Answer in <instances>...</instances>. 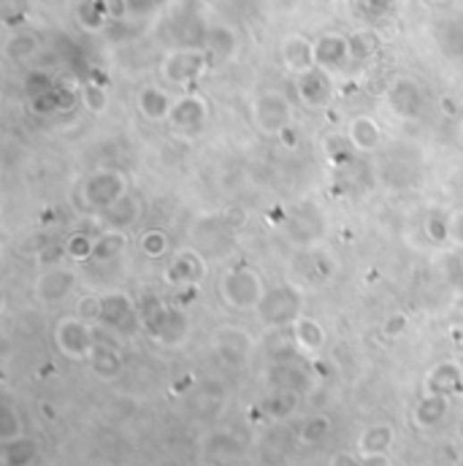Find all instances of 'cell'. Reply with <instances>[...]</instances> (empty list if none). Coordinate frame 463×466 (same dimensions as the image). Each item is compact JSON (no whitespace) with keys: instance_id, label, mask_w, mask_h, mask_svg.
I'll list each match as a JSON object with an SVG mask.
<instances>
[{"instance_id":"6da1fadb","label":"cell","mask_w":463,"mask_h":466,"mask_svg":"<svg viewBox=\"0 0 463 466\" xmlns=\"http://www.w3.org/2000/svg\"><path fill=\"white\" fill-rule=\"evenodd\" d=\"M265 291L268 288L263 283V276L255 268H249V266H236V268L225 271L223 279H220V296H223V301L231 309H239V312L257 309V304L263 301Z\"/></svg>"},{"instance_id":"7a4b0ae2","label":"cell","mask_w":463,"mask_h":466,"mask_svg":"<svg viewBox=\"0 0 463 466\" xmlns=\"http://www.w3.org/2000/svg\"><path fill=\"white\" fill-rule=\"evenodd\" d=\"M81 201L87 209L92 212H106L112 209L120 199L128 196V176L117 168H101V171H92L84 182H81V191H79Z\"/></svg>"},{"instance_id":"3957f363","label":"cell","mask_w":463,"mask_h":466,"mask_svg":"<svg viewBox=\"0 0 463 466\" xmlns=\"http://www.w3.org/2000/svg\"><path fill=\"white\" fill-rule=\"evenodd\" d=\"M257 318L271 326V328H285L293 326L304 312H301V293L293 285H276L268 288L263 301L257 304Z\"/></svg>"},{"instance_id":"277c9868","label":"cell","mask_w":463,"mask_h":466,"mask_svg":"<svg viewBox=\"0 0 463 466\" xmlns=\"http://www.w3.org/2000/svg\"><path fill=\"white\" fill-rule=\"evenodd\" d=\"M252 120H255V128L265 136H282L285 131H290V123H293V106L290 101L282 96V92L276 89H268V92H260L252 104Z\"/></svg>"},{"instance_id":"5b68a950","label":"cell","mask_w":463,"mask_h":466,"mask_svg":"<svg viewBox=\"0 0 463 466\" xmlns=\"http://www.w3.org/2000/svg\"><path fill=\"white\" fill-rule=\"evenodd\" d=\"M55 344L71 360H89L98 339L96 331H92V323L81 320L79 315H68L55 328Z\"/></svg>"},{"instance_id":"8992f818","label":"cell","mask_w":463,"mask_h":466,"mask_svg":"<svg viewBox=\"0 0 463 466\" xmlns=\"http://www.w3.org/2000/svg\"><path fill=\"white\" fill-rule=\"evenodd\" d=\"M209 65V55L204 49H176L165 55L160 73L171 87H190L201 79Z\"/></svg>"},{"instance_id":"52a82bcc","label":"cell","mask_w":463,"mask_h":466,"mask_svg":"<svg viewBox=\"0 0 463 466\" xmlns=\"http://www.w3.org/2000/svg\"><path fill=\"white\" fill-rule=\"evenodd\" d=\"M206 120H209V104L198 92H184V96H179L168 114V125L176 133H198L206 125Z\"/></svg>"},{"instance_id":"ba28073f","label":"cell","mask_w":463,"mask_h":466,"mask_svg":"<svg viewBox=\"0 0 463 466\" xmlns=\"http://www.w3.org/2000/svg\"><path fill=\"white\" fill-rule=\"evenodd\" d=\"M296 92L307 109H325L333 98V73L315 65L312 71L296 76Z\"/></svg>"},{"instance_id":"9c48e42d","label":"cell","mask_w":463,"mask_h":466,"mask_svg":"<svg viewBox=\"0 0 463 466\" xmlns=\"http://www.w3.org/2000/svg\"><path fill=\"white\" fill-rule=\"evenodd\" d=\"M315 63H317V68H323L328 73H341L352 63L349 36H341V33H323V36H317V41H315Z\"/></svg>"},{"instance_id":"30bf717a","label":"cell","mask_w":463,"mask_h":466,"mask_svg":"<svg viewBox=\"0 0 463 466\" xmlns=\"http://www.w3.org/2000/svg\"><path fill=\"white\" fill-rule=\"evenodd\" d=\"M385 101L391 106V112L401 120H412L423 112V89L415 79L399 76L388 92H385Z\"/></svg>"},{"instance_id":"8fae6325","label":"cell","mask_w":463,"mask_h":466,"mask_svg":"<svg viewBox=\"0 0 463 466\" xmlns=\"http://www.w3.org/2000/svg\"><path fill=\"white\" fill-rule=\"evenodd\" d=\"M280 60H282L285 71L293 73V76H301V73L312 71L317 65L315 63V41H309L301 33L285 36L280 41Z\"/></svg>"},{"instance_id":"7c38bea8","label":"cell","mask_w":463,"mask_h":466,"mask_svg":"<svg viewBox=\"0 0 463 466\" xmlns=\"http://www.w3.org/2000/svg\"><path fill=\"white\" fill-rule=\"evenodd\" d=\"M215 352L231 363V366H239V363H247L249 360V352H252V339L244 328H236V326H223L215 339Z\"/></svg>"},{"instance_id":"4fadbf2b","label":"cell","mask_w":463,"mask_h":466,"mask_svg":"<svg viewBox=\"0 0 463 466\" xmlns=\"http://www.w3.org/2000/svg\"><path fill=\"white\" fill-rule=\"evenodd\" d=\"M73 285H76V274L71 268H49L36 279L33 293L41 304H57L73 291Z\"/></svg>"},{"instance_id":"5bb4252c","label":"cell","mask_w":463,"mask_h":466,"mask_svg":"<svg viewBox=\"0 0 463 466\" xmlns=\"http://www.w3.org/2000/svg\"><path fill=\"white\" fill-rule=\"evenodd\" d=\"M204 276H206V263L196 250H181L165 268V279L171 285H198Z\"/></svg>"},{"instance_id":"9a60e30c","label":"cell","mask_w":463,"mask_h":466,"mask_svg":"<svg viewBox=\"0 0 463 466\" xmlns=\"http://www.w3.org/2000/svg\"><path fill=\"white\" fill-rule=\"evenodd\" d=\"M349 139V147L355 152H375L380 144H383V128L375 117L368 114H360V117H352L347 123V133Z\"/></svg>"},{"instance_id":"2e32d148","label":"cell","mask_w":463,"mask_h":466,"mask_svg":"<svg viewBox=\"0 0 463 466\" xmlns=\"http://www.w3.org/2000/svg\"><path fill=\"white\" fill-rule=\"evenodd\" d=\"M188 334H190L188 315H184L181 309H173V307H168L165 315L160 318V323L149 331V336L165 347H179L184 339H188Z\"/></svg>"},{"instance_id":"e0dca14e","label":"cell","mask_w":463,"mask_h":466,"mask_svg":"<svg viewBox=\"0 0 463 466\" xmlns=\"http://www.w3.org/2000/svg\"><path fill=\"white\" fill-rule=\"evenodd\" d=\"M139 318V309L133 307L130 296L114 291L101 296V323L109 328H128Z\"/></svg>"},{"instance_id":"ac0fdd59","label":"cell","mask_w":463,"mask_h":466,"mask_svg":"<svg viewBox=\"0 0 463 466\" xmlns=\"http://www.w3.org/2000/svg\"><path fill=\"white\" fill-rule=\"evenodd\" d=\"M425 391L428 394H439V396H455L463 391V369L452 360H444L439 366H434L428 371L425 380Z\"/></svg>"},{"instance_id":"d6986e66","label":"cell","mask_w":463,"mask_h":466,"mask_svg":"<svg viewBox=\"0 0 463 466\" xmlns=\"http://www.w3.org/2000/svg\"><path fill=\"white\" fill-rule=\"evenodd\" d=\"M290 334H293V342H296L299 352H304V355H317L325 347V328L309 315H301L290 326Z\"/></svg>"},{"instance_id":"ffe728a7","label":"cell","mask_w":463,"mask_h":466,"mask_svg":"<svg viewBox=\"0 0 463 466\" xmlns=\"http://www.w3.org/2000/svg\"><path fill=\"white\" fill-rule=\"evenodd\" d=\"M301 391H293V388H280L276 386L271 391V396L263 402V412L271 418V420H290L299 407H301Z\"/></svg>"},{"instance_id":"44dd1931","label":"cell","mask_w":463,"mask_h":466,"mask_svg":"<svg viewBox=\"0 0 463 466\" xmlns=\"http://www.w3.org/2000/svg\"><path fill=\"white\" fill-rule=\"evenodd\" d=\"M139 112L144 114V120L149 123H168V114H171V106L173 101L168 98V92L160 89V87H144L139 92Z\"/></svg>"},{"instance_id":"7402d4cb","label":"cell","mask_w":463,"mask_h":466,"mask_svg":"<svg viewBox=\"0 0 463 466\" xmlns=\"http://www.w3.org/2000/svg\"><path fill=\"white\" fill-rule=\"evenodd\" d=\"M393 442H396V428L391 423H375L358 436V450H360V455L391 453Z\"/></svg>"},{"instance_id":"603a6c76","label":"cell","mask_w":463,"mask_h":466,"mask_svg":"<svg viewBox=\"0 0 463 466\" xmlns=\"http://www.w3.org/2000/svg\"><path fill=\"white\" fill-rule=\"evenodd\" d=\"M450 410V396H439V394H425L417 404H415V426L420 428H434L447 418Z\"/></svg>"},{"instance_id":"cb8c5ba5","label":"cell","mask_w":463,"mask_h":466,"mask_svg":"<svg viewBox=\"0 0 463 466\" xmlns=\"http://www.w3.org/2000/svg\"><path fill=\"white\" fill-rule=\"evenodd\" d=\"M89 369L96 371L101 380L120 377V371H122V355H120V350L112 347V344L98 342L96 350H92V355H89Z\"/></svg>"},{"instance_id":"d4e9b609","label":"cell","mask_w":463,"mask_h":466,"mask_svg":"<svg viewBox=\"0 0 463 466\" xmlns=\"http://www.w3.org/2000/svg\"><path fill=\"white\" fill-rule=\"evenodd\" d=\"M36 458H38V445L30 436L4 442V450H0V466H30Z\"/></svg>"},{"instance_id":"484cf974","label":"cell","mask_w":463,"mask_h":466,"mask_svg":"<svg viewBox=\"0 0 463 466\" xmlns=\"http://www.w3.org/2000/svg\"><path fill=\"white\" fill-rule=\"evenodd\" d=\"M274 386L280 388H293V391H301V394H309L312 391V375L301 366H293V363H280L274 369Z\"/></svg>"},{"instance_id":"4316f807","label":"cell","mask_w":463,"mask_h":466,"mask_svg":"<svg viewBox=\"0 0 463 466\" xmlns=\"http://www.w3.org/2000/svg\"><path fill=\"white\" fill-rule=\"evenodd\" d=\"M38 49H41V41L30 30H17L6 41V57L14 60V63H28Z\"/></svg>"},{"instance_id":"83f0119b","label":"cell","mask_w":463,"mask_h":466,"mask_svg":"<svg viewBox=\"0 0 463 466\" xmlns=\"http://www.w3.org/2000/svg\"><path fill=\"white\" fill-rule=\"evenodd\" d=\"M125 247H128L125 231L109 228L96 239V255H92V260H114L125 252Z\"/></svg>"},{"instance_id":"f1b7e54d","label":"cell","mask_w":463,"mask_h":466,"mask_svg":"<svg viewBox=\"0 0 463 466\" xmlns=\"http://www.w3.org/2000/svg\"><path fill=\"white\" fill-rule=\"evenodd\" d=\"M104 217H106L109 228H120V231H125V228L139 217V201L128 193V196L120 199L112 209H106Z\"/></svg>"},{"instance_id":"f546056e","label":"cell","mask_w":463,"mask_h":466,"mask_svg":"<svg viewBox=\"0 0 463 466\" xmlns=\"http://www.w3.org/2000/svg\"><path fill=\"white\" fill-rule=\"evenodd\" d=\"M206 52H212L217 60H228L236 52V36H233V30L225 28V25L212 28L209 36H206Z\"/></svg>"},{"instance_id":"4dcf8cb0","label":"cell","mask_w":463,"mask_h":466,"mask_svg":"<svg viewBox=\"0 0 463 466\" xmlns=\"http://www.w3.org/2000/svg\"><path fill=\"white\" fill-rule=\"evenodd\" d=\"M328 434H331V418L323 415V412H317V415L304 418V423L299 428V442H304V445H320Z\"/></svg>"},{"instance_id":"1f68e13d","label":"cell","mask_w":463,"mask_h":466,"mask_svg":"<svg viewBox=\"0 0 463 466\" xmlns=\"http://www.w3.org/2000/svg\"><path fill=\"white\" fill-rule=\"evenodd\" d=\"M380 41L372 30H355L349 33V52H352V63H363L377 52Z\"/></svg>"},{"instance_id":"d6a6232c","label":"cell","mask_w":463,"mask_h":466,"mask_svg":"<svg viewBox=\"0 0 463 466\" xmlns=\"http://www.w3.org/2000/svg\"><path fill=\"white\" fill-rule=\"evenodd\" d=\"M63 255H68L71 260H89L92 255H96V239H89L87 233L76 231L65 239Z\"/></svg>"},{"instance_id":"836d02e7","label":"cell","mask_w":463,"mask_h":466,"mask_svg":"<svg viewBox=\"0 0 463 466\" xmlns=\"http://www.w3.org/2000/svg\"><path fill=\"white\" fill-rule=\"evenodd\" d=\"M20 436H25L22 418L12 404H6L4 410H0V442H12V439H20Z\"/></svg>"},{"instance_id":"e575fe53","label":"cell","mask_w":463,"mask_h":466,"mask_svg":"<svg viewBox=\"0 0 463 466\" xmlns=\"http://www.w3.org/2000/svg\"><path fill=\"white\" fill-rule=\"evenodd\" d=\"M139 250L147 258H163L168 252V236H165V231H160V228L144 231L141 239H139Z\"/></svg>"},{"instance_id":"d590c367","label":"cell","mask_w":463,"mask_h":466,"mask_svg":"<svg viewBox=\"0 0 463 466\" xmlns=\"http://www.w3.org/2000/svg\"><path fill=\"white\" fill-rule=\"evenodd\" d=\"M442 274L455 291H463V255L460 252H444L442 255Z\"/></svg>"},{"instance_id":"8d00e7d4","label":"cell","mask_w":463,"mask_h":466,"mask_svg":"<svg viewBox=\"0 0 463 466\" xmlns=\"http://www.w3.org/2000/svg\"><path fill=\"white\" fill-rule=\"evenodd\" d=\"M81 98H84V106L89 112H96V114H101L106 109V104H109V96H106V89L101 84H84Z\"/></svg>"},{"instance_id":"74e56055","label":"cell","mask_w":463,"mask_h":466,"mask_svg":"<svg viewBox=\"0 0 463 466\" xmlns=\"http://www.w3.org/2000/svg\"><path fill=\"white\" fill-rule=\"evenodd\" d=\"M76 315L87 323H101V299L98 296H81L76 304Z\"/></svg>"},{"instance_id":"f35d334b","label":"cell","mask_w":463,"mask_h":466,"mask_svg":"<svg viewBox=\"0 0 463 466\" xmlns=\"http://www.w3.org/2000/svg\"><path fill=\"white\" fill-rule=\"evenodd\" d=\"M447 239H450L455 247L463 250V209L447 215Z\"/></svg>"},{"instance_id":"ab89813d","label":"cell","mask_w":463,"mask_h":466,"mask_svg":"<svg viewBox=\"0 0 463 466\" xmlns=\"http://www.w3.org/2000/svg\"><path fill=\"white\" fill-rule=\"evenodd\" d=\"M101 6L109 20H125V14H128V0H104Z\"/></svg>"},{"instance_id":"60d3db41","label":"cell","mask_w":463,"mask_h":466,"mask_svg":"<svg viewBox=\"0 0 463 466\" xmlns=\"http://www.w3.org/2000/svg\"><path fill=\"white\" fill-rule=\"evenodd\" d=\"M407 331V315H391L388 320H385V334L388 336H401Z\"/></svg>"},{"instance_id":"b9f144b4","label":"cell","mask_w":463,"mask_h":466,"mask_svg":"<svg viewBox=\"0 0 463 466\" xmlns=\"http://www.w3.org/2000/svg\"><path fill=\"white\" fill-rule=\"evenodd\" d=\"M331 466H363V455L358 458L347 450H339V453L331 455Z\"/></svg>"},{"instance_id":"7bdbcfd3","label":"cell","mask_w":463,"mask_h":466,"mask_svg":"<svg viewBox=\"0 0 463 466\" xmlns=\"http://www.w3.org/2000/svg\"><path fill=\"white\" fill-rule=\"evenodd\" d=\"M363 466H396L391 461L388 453H377V455H363Z\"/></svg>"},{"instance_id":"ee69618b","label":"cell","mask_w":463,"mask_h":466,"mask_svg":"<svg viewBox=\"0 0 463 466\" xmlns=\"http://www.w3.org/2000/svg\"><path fill=\"white\" fill-rule=\"evenodd\" d=\"M452 466H463V453H460V455H458V461H455V463H452Z\"/></svg>"},{"instance_id":"f6af8a7d","label":"cell","mask_w":463,"mask_h":466,"mask_svg":"<svg viewBox=\"0 0 463 466\" xmlns=\"http://www.w3.org/2000/svg\"><path fill=\"white\" fill-rule=\"evenodd\" d=\"M196 466H215V463H196Z\"/></svg>"},{"instance_id":"bcb514c9","label":"cell","mask_w":463,"mask_h":466,"mask_svg":"<svg viewBox=\"0 0 463 466\" xmlns=\"http://www.w3.org/2000/svg\"><path fill=\"white\" fill-rule=\"evenodd\" d=\"M380 4H383V6H385V4H391V0H380Z\"/></svg>"},{"instance_id":"7dc6e473","label":"cell","mask_w":463,"mask_h":466,"mask_svg":"<svg viewBox=\"0 0 463 466\" xmlns=\"http://www.w3.org/2000/svg\"><path fill=\"white\" fill-rule=\"evenodd\" d=\"M434 4H442V0H434Z\"/></svg>"}]
</instances>
